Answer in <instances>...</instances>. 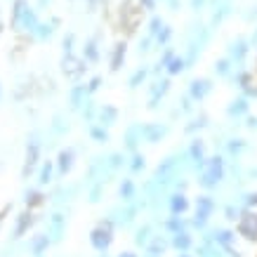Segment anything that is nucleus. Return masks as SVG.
Segmentation results:
<instances>
[{"label":"nucleus","mask_w":257,"mask_h":257,"mask_svg":"<svg viewBox=\"0 0 257 257\" xmlns=\"http://www.w3.org/2000/svg\"><path fill=\"white\" fill-rule=\"evenodd\" d=\"M111 241H113V231H111L109 222H106V224L101 222L97 229H92V234H90V243H92V248L97 250V252H106Z\"/></svg>","instance_id":"nucleus-1"},{"label":"nucleus","mask_w":257,"mask_h":257,"mask_svg":"<svg viewBox=\"0 0 257 257\" xmlns=\"http://www.w3.org/2000/svg\"><path fill=\"white\" fill-rule=\"evenodd\" d=\"M15 26L26 29V31H36V26H38L36 15H33L31 8L24 0H17V5H15Z\"/></svg>","instance_id":"nucleus-2"},{"label":"nucleus","mask_w":257,"mask_h":257,"mask_svg":"<svg viewBox=\"0 0 257 257\" xmlns=\"http://www.w3.org/2000/svg\"><path fill=\"white\" fill-rule=\"evenodd\" d=\"M222 175H224V165H222V158H212L210 163H208V168L203 170L201 175V184L205 189L210 187H217V182L222 179Z\"/></svg>","instance_id":"nucleus-3"},{"label":"nucleus","mask_w":257,"mask_h":257,"mask_svg":"<svg viewBox=\"0 0 257 257\" xmlns=\"http://www.w3.org/2000/svg\"><path fill=\"white\" fill-rule=\"evenodd\" d=\"M212 210H215V201H212L210 196H201V198H198V203H196V219H194V224L196 226H203L205 222H208V217L212 215Z\"/></svg>","instance_id":"nucleus-4"},{"label":"nucleus","mask_w":257,"mask_h":257,"mask_svg":"<svg viewBox=\"0 0 257 257\" xmlns=\"http://www.w3.org/2000/svg\"><path fill=\"white\" fill-rule=\"evenodd\" d=\"M238 231H241V236L250 238V241H257V215L255 212H245L238 219Z\"/></svg>","instance_id":"nucleus-5"},{"label":"nucleus","mask_w":257,"mask_h":257,"mask_svg":"<svg viewBox=\"0 0 257 257\" xmlns=\"http://www.w3.org/2000/svg\"><path fill=\"white\" fill-rule=\"evenodd\" d=\"M168 135V125H161V123H149V125H142V140L144 142H151L156 144L161 142Z\"/></svg>","instance_id":"nucleus-6"},{"label":"nucleus","mask_w":257,"mask_h":257,"mask_svg":"<svg viewBox=\"0 0 257 257\" xmlns=\"http://www.w3.org/2000/svg\"><path fill=\"white\" fill-rule=\"evenodd\" d=\"M38 158H40V142H38V137L33 135L31 142H29V147H26V163H24V175H29V172L36 168Z\"/></svg>","instance_id":"nucleus-7"},{"label":"nucleus","mask_w":257,"mask_h":257,"mask_svg":"<svg viewBox=\"0 0 257 257\" xmlns=\"http://www.w3.org/2000/svg\"><path fill=\"white\" fill-rule=\"evenodd\" d=\"M210 90H212L210 80H205V78L194 80V83H191V87H189V97H191V99H196V101H201V99H205V97L210 94Z\"/></svg>","instance_id":"nucleus-8"},{"label":"nucleus","mask_w":257,"mask_h":257,"mask_svg":"<svg viewBox=\"0 0 257 257\" xmlns=\"http://www.w3.org/2000/svg\"><path fill=\"white\" fill-rule=\"evenodd\" d=\"M64 231H66V219L62 217V215H55V217L50 219V231H47V236H52L50 241H62Z\"/></svg>","instance_id":"nucleus-9"},{"label":"nucleus","mask_w":257,"mask_h":257,"mask_svg":"<svg viewBox=\"0 0 257 257\" xmlns=\"http://www.w3.org/2000/svg\"><path fill=\"white\" fill-rule=\"evenodd\" d=\"M168 90H170V80H158L156 87L151 90V99H149V106H151V109H156L158 101H161L165 94H168Z\"/></svg>","instance_id":"nucleus-10"},{"label":"nucleus","mask_w":257,"mask_h":257,"mask_svg":"<svg viewBox=\"0 0 257 257\" xmlns=\"http://www.w3.org/2000/svg\"><path fill=\"white\" fill-rule=\"evenodd\" d=\"M97 120H99L101 127H109V125H113L118 120V111L113 106H109V104H104L99 109V113H97Z\"/></svg>","instance_id":"nucleus-11"},{"label":"nucleus","mask_w":257,"mask_h":257,"mask_svg":"<svg viewBox=\"0 0 257 257\" xmlns=\"http://www.w3.org/2000/svg\"><path fill=\"white\" fill-rule=\"evenodd\" d=\"M73 158H76L73 149H64L62 154L57 156V170L62 172V175H66V172L73 168Z\"/></svg>","instance_id":"nucleus-12"},{"label":"nucleus","mask_w":257,"mask_h":257,"mask_svg":"<svg viewBox=\"0 0 257 257\" xmlns=\"http://www.w3.org/2000/svg\"><path fill=\"white\" fill-rule=\"evenodd\" d=\"M248 55V43L245 40H236V43H231V47H229V57L234 59V62H243V57Z\"/></svg>","instance_id":"nucleus-13"},{"label":"nucleus","mask_w":257,"mask_h":257,"mask_svg":"<svg viewBox=\"0 0 257 257\" xmlns=\"http://www.w3.org/2000/svg\"><path fill=\"white\" fill-rule=\"evenodd\" d=\"M87 87L85 85H76L73 90H71V106L73 109H80L83 104H85V97H87Z\"/></svg>","instance_id":"nucleus-14"},{"label":"nucleus","mask_w":257,"mask_h":257,"mask_svg":"<svg viewBox=\"0 0 257 257\" xmlns=\"http://www.w3.org/2000/svg\"><path fill=\"white\" fill-rule=\"evenodd\" d=\"M189 208V201H187V196L184 194H175L170 198V210L172 215H182V212Z\"/></svg>","instance_id":"nucleus-15"},{"label":"nucleus","mask_w":257,"mask_h":257,"mask_svg":"<svg viewBox=\"0 0 257 257\" xmlns=\"http://www.w3.org/2000/svg\"><path fill=\"white\" fill-rule=\"evenodd\" d=\"M189 156H191L194 168H203V144H201V140H196L194 144H191V149H189Z\"/></svg>","instance_id":"nucleus-16"},{"label":"nucleus","mask_w":257,"mask_h":257,"mask_svg":"<svg viewBox=\"0 0 257 257\" xmlns=\"http://www.w3.org/2000/svg\"><path fill=\"white\" fill-rule=\"evenodd\" d=\"M137 142H142V125H133V127L125 133V144H127V149H135Z\"/></svg>","instance_id":"nucleus-17"},{"label":"nucleus","mask_w":257,"mask_h":257,"mask_svg":"<svg viewBox=\"0 0 257 257\" xmlns=\"http://www.w3.org/2000/svg\"><path fill=\"white\" fill-rule=\"evenodd\" d=\"M248 111V99H234L231 104H229V109H226V113L234 118V116H243Z\"/></svg>","instance_id":"nucleus-18"},{"label":"nucleus","mask_w":257,"mask_h":257,"mask_svg":"<svg viewBox=\"0 0 257 257\" xmlns=\"http://www.w3.org/2000/svg\"><path fill=\"white\" fill-rule=\"evenodd\" d=\"M172 245L177 250H187L189 245H191V236H189L187 231H179V234L172 236Z\"/></svg>","instance_id":"nucleus-19"},{"label":"nucleus","mask_w":257,"mask_h":257,"mask_svg":"<svg viewBox=\"0 0 257 257\" xmlns=\"http://www.w3.org/2000/svg\"><path fill=\"white\" fill-rule=\"evenodd\" d=\"M184 64H187V59H184V57H172L170 64H168L165 69H168V73H170V76H175V73H182V71L187 69Z\"/></svg>","instance_id":"nucleus-20"},{"label":"nucleus","mask_w":257,"mask_h":257,"mask_svg":"<svg viewBox=\"0 0 257 257\" xmlns=\"http://www.w3.org/2000/svg\"><path fill=\"white\" fill-rule=\"evenodd\" d=\"M212 236H215V243L224 245V248H229V243H231V238H234V234H231V231H226V229H217Z\"/></svg>","instance_id":"nucleus-21"},{"label":"nucleus","mask_w":257,"mask_h":257,"mask_svg":"<svg viewBox=\"0 0 257 257\" xmlns=\"http://www.w3.org/2000/svg\"><path fill=\"white\" fill-rule=\"evenodd\" d=\"M133 196H135L133 179H123V184H120V198L123 201H133Z\"/></svg>","instance_id":"nucleus-22"},{"label":"nucleus","mask_w":257,"mask_h":257,"mask_svg":"<svg viewBox=\"0 0 257 257\" xmlns=\"http://www.w3.org/2000/svg\"><path fill=\"white\" fill-rule=\"evenodd\" d=\"M125 59V45H116L113 50V59H111V71H118L120 69V62Z\"/></svg>","instance_id":"nucleus-23"},{"label":"nucleus","mask_w":257,"mask_h":257,"mask_svg":"<svg viewBox=\"0 0 257 257\" xmlns=\"http://www.w3.org/2000/svg\"><path fill=\"white\" fill-rule=\"evenodd\" d=\"M31 226V215L29 212H24V215H19V222H17V229H15V236H22L26 229Z\"/></svg>","instance_id":"nucleus-24"},{"label":"nucleus","mask_w":257,"mask_h":257,"mask_svg":"<svg viewBox=\"0 0 257 257\" xmlns=\"http://www.w3.org/2000/svg\"><path fill=\"white\" fill-rule=\"evenodd\" d=\"M83 55H85L87 62H97V59H99V50H97V43H94V40H90V43L85 45Z\"/></svg>","instance_id":"nucleus-25"},{"label":"nucleus","mask_w":257,"mask_h":257,"mask_svg":"<svg viewBox=\"0 0 257 257\" xmlns=\"http://www.w3.org/2000/svg\"><path fill=\"white\" fill-rule=\"evenodd\" d=\"M90 137L94 142H106L109 140V133H106V127H101V125H92L90 127Z\"/></svg>","instance_id":"nucleus-26"},{"label":"nucleus","mask_w":257,"mask_h":257,"mask_svg":"<svg viewBox=\"0 0 257 257\" xmlns=\"http://www.w3.org/2000/svg\"><path fill=\"white\" fill-rule=\"evenodd\" d=\"M147 76H149V69H140V71H135L133 73V78H130V87H140V83H144L147 80Z\"/></svg>","instance_id":"nucleus-27"},{"label":"nucleus","mask_w":257,"mask_h":257,"mask_svg":"<svg viewBox=\"0 0 257 257\" xmlns=\"http://www.w3.org/2000/svg\"><path fill=\"white\" fill-rule=\"evenodd\" d=\"M47 245H50V238H47V236H38V238H36V243H33V255L40 257V255H43V250H45Z\"/></svg>","instance_id":"nucleus-28"},{"label":"nucleus","mask_w":257,"mask_h":257,"mask_svg":"<svg viewBox=\"0 0 257 257\" xmlns=\"http://www.w3.org/2000/svg\"><path fill=\"white\" fill-rule=\"evenodd\" d=\"M52 168H55V165L50 163V161H47V163L43 165V168H40V177H38L40 184H47V182L52 179Z\"/></svg>","instance_id":"nucleus-29"},{"label":"nucleus","mask_w":257,"mask_h":257,"mask_svg":"<svg viewBox=\"0 0 257 257\" xmlns=\"http://www.w3.org/2000/svg\"><path fill=\"white\" fill-rule=\"evenodd\" d=\"M149 226H142V229H137V236H135V243L137 245H149Z\"/></svg>","instance_id":"nucleus-30"},{"label":"nucleus","mask_w":257,"mask_h":257,"mask_svg":"<svg viewBox=\"0 0 257 257\" xmlns=\"http://www.w3.org/2000/svg\"><path fill=\"white\" fill-rule=\"evenodd\" d=\"M229 59H222V62H217L215 64V73H217V76H229V71H231V66H229Z\"/></svg>","instance_id":"nucleus-31"},{"label":"nucleus","mask_w":257,"mask_h":257,"mask_svg":"<svg viewBox=\"0 0 257 257\" xmlns=\"http://www.w3.org/2000/svg\"><path fill=\"white\" fill-rule=\"evenodd\" d=\"M168 229H170L172 234H179V231L184 229V222L179 217H172V219H168Z\"/></svg>","instance_id":"nucleus-32"},{"label":"nucleus","mask_w":257,"mask_h":257,"mask_svg":"<svg viewBox=\"0 0 257 257\" xmlns=\"http://www.w3.org/2000/svg\"><path fill=\"white\" fill-rule=\"evenodd\" d=\"M142 168H144V156L135 154V156H133V163H130V170H133V172H140Z\"/></svg>","instance_id":"nucleus-33"},{"label":"nucleus","mask_w":257,"mask_h":257,"mask_svg":"<svg viewBox=\"0 0 257 257\" xmlns=\"http://www.w3.org/2000/svg\"><path fill=\"white\" fill-rule=\"evenodd\" d=\"M26 203H29V205H40V203H43V196H40L38 191H31V194L26 196Z\"/></svg>","instance_id":"nucleus-34"},{"label":"nucleus","mask_w":257,"mask_h":257,"mask_svg":"<svg viewBox=\"0 0 257 257\" xmlns=\"http://www.w3.org/2000/svg\"><path fill=\"white\" fill-rule=\"evenodd\" d=\"M243 149H245V144H243V140H234L231 144H229V151L231 154H241Z\"/></svg>","instance_id":"nucleus-35"},{"label":"nucleus","mask_w":257,"mask_h":257,"mask_svg":"<svg viewBox=\"0 0 257 257\" xmlns=\"http://www.w3.org/2000/svg\"><path fill=\"white\" fill-rule=\"evenodd\" d=\"M170 29H163V31H158V45H165L168 40H170Z\"/></svg>","instance_id":"nucleus-36"},{"label":"nucleus","mask_w":257,"mask_h":257,"mask_svg":"<svg viewBox=\"0 0 257 257\" xmlns=\"http://www.w3.org/2000/svg\"><path fill=\"white\" fill-rule=\"evenodd\" d=\"M40 31H38V38L40 40H45V38H50V36H52V29H50V26H38Z\"/></svg>","instance_id":"nucleus-37"},{"label":"nucleus","mask_w":257,"mask_h":257,"mask_svg":"<svg viewBox=\"0 0 257 257\" xmlns=\"http://www.w3.org/2000/svg\"><path fill=\"white\" fill-rule=\"evenodd\" d=\"M83 116H87L90 120L94 118V106H92V101H85V109H83Z\"/></svg>","instance_id":"nucleus-38"},{"label":"nucleus","mask_w":257,"mask_h":257,"mask_svg":"<svg viewBox=\"0 0 257 257\" xmlns=\"http://www.w3.org/2000/svg\"><path fill=\"white\" fill-rule=\"evenodd\" d=\"M99 83H101V78H92L90 80V85H87V92H94V90L99 87Z\"/></svg>","instance_id":"nucleus-39"},{"label":"nucleus","mask_w":257,"mask_h":257,"mask_svg":"<svg viewBox=\"0 0 257 257\" xmlns=\"http://www.w3.org/2000/svg\"><path fill=\"white\" fill-rule=\"evenodd\" d=\"M226 217H229V219H236V217H238V210H236L234 205H229V208H226Z\"/></svg>","instance_id":"nucleus-40"},{"label":"nucleus","mask_w":257,"mask_h":257,"mask_svg":"<svg viewBox=\"0 0 257 257\" xmlns=\"http://www.w3.org/2000/svg\"><path fill=\"white\" fill-rule=\"evenodd\" d=\"M191 5H194V8L198 10V8H201V5H203V0H191Z\"/></svg>","instance_id":"nucleus-41"},{"label":"nucleus","mask_w":257,"mask_h":257,"mask_svg":"<svg viewBox=\"0 0 257 257\" xmlns=\"http://www.w3.org/2000/svg\"><path fill=\"white\" fill-rule=\"evenodd\" d=\"M118 257H137V255H135V252H120Z\"/></svg>","instance_id":"nucleus-42"},{"label":"nucleus","mask_w":257,"mask_h":257,"mask_svg":"<svg viewBox=\"0 0 257 257\" xmlns=\"http://www.w3.org/2000/svg\"><path fill=\"white\" fill-rule=\"evenodd\" d=\"M149 257H161V255H154V252H149Z\"/></svg>","instance_id":"nucleus-43"},{"label":"nucleus","mask_w":257,"mask_h":257,"mask_svg":"<svg viewBox=\"0 0 257 257\" xmlns=\"http://www.w3.org/2000/svg\"><path fill=\"white\" fill-rule=\"evenodd\" d=\"M179 257H189V255H184V252H182V255H179Z\"/></svg>","instance_id":"nucleus-44"}]
</instances>
